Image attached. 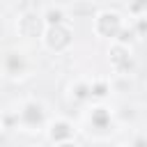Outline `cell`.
<instances>
[{
    "label": "cell",
    "instance_id": "obj_1",
    "mask_svg": "<svg viewBox=\"0 0 147 147\" xmlns=\"http://www.w3.org/2000/svg\"><path fill=\"white\" fill-rule=\"evenodd\" d=\"M117 25H119V21H117V16L115 14H110V16H103V23H101V30L108 34V32H115L117 30Z\"/></svg>",
    "mask_w": 147,
    "mask_h": 147
},
{
    "label": "cell",
    "instance_id": "obj_2",
    "mask_svg": "<svg viewBox=\"0 0 147 147\" xmlns=\"http://www.w3.org/2000/svg\"><path fill=\"white\" fill-rule=\"evenodd\" d=\"M25 119L28 122H39L41 119V110H39V106H28V110H25Z\"/></svg>",
    "mask_w": 147,
    "mask_h": 147
},
{
    "label": "cell",
    "instance_id": "obj_3",
    "mask_svg": "<svg viewBox=\"0 0 147 147\" xmlns=\"http://www.w3.org/2000/svg\"><path fill=\"white\" fill-rule=\"evenodd\" d=\"M51 39H53V41H51L53 46H55V44H57V46H60V44H67V32H64V30H51Z\"/></svg>",
    "mask_w": 147,
    "mask_h": 147
},
{
    "label": "cell",
    "instance_id": "obj_4",
    "mask_svg": "<svg viewBox=\"0 0 147 147\" xmlns=\"http://www.w3.org/2000/svg\"><path fill=\"white\" fill-rule=\"evenodd\" d=\"M64 136H69V126L67 124H57L53 129V138H64Z\"/></svg>",
    "mask_w": 147,
    "mask_h": 147
},
{
    "label": "cell",
    "instance_id": "obj_5",
    "mask_svg": "<svg viewBox=\"0 0 147 147\" xmlns=\"http://www.w3.org/2000/svg\"><path fill=\"white\" fill-rule=\"evenodd\" d=\"M94 122H96L99 126H103V124H106V113H103V110H96V113H94Z\"/></svg>",
    "mask_w": 147,
    "mask_h": 147
},
{
    "label": "cell",
    "instance_id": "obj_6",
    "mask_svg": "<svg viewBox=\"0 0 147 147\" xmlns=\"http://www.w3.org/2000/svg\"><path fill=\"white\" fill-rule=\"evenodd\" d=\"M51 21L57 23V21H60V11H51Z\"/></svg>",
    "mask_w": 147,
    "mask_h": 147
},
{
    "label": "cell",
    "instance_id": "obj_7",
    "mask_svg": "<svg viewBox=\"0 0 147 147\" xmlns=\"http://www.w3.org/2000/svg\"><path fill=\"white\" fill-rule=\"evenodd\" d=\"M62 147H74V145H62Z\"/></svg>",
    "mask_w": 147,
    "mask_h": 147
}]
</instances>
